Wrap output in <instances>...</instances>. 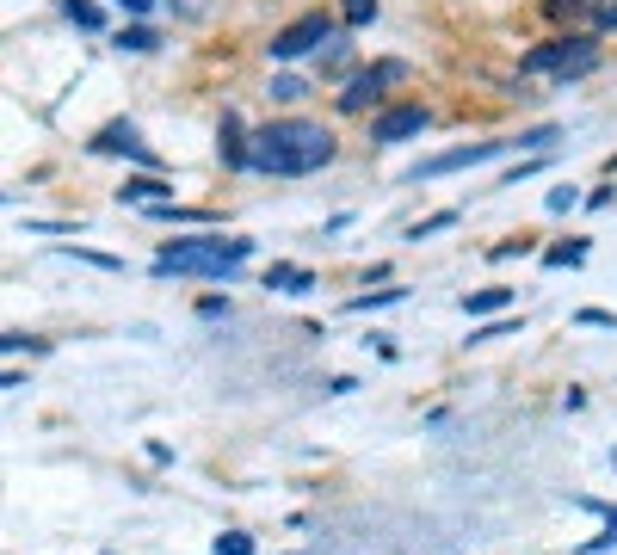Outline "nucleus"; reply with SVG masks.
<instances>
[{"instance_id":"obj_7","label":"nucleus","mask_w":617,"mask_h":555,"mask_svg":"<svg viewBox=\"0 0 617 555\" xmlns=\"http://www.w3.org/2000/svg\"><path fill=\"white\" fill-rule=\"evenodd\" d=\"M432 124V111L420 105V99H408V105H383L377 118H371V142L377 148H395V142H414L420 130Z\"/></svg>"},{"instance_id":"obj_14","label":"nucleus","mask_w":617,"mask_h":555,"mask_svg":"<svg viewBox=\"0 0 617 555\" xmlns=\"http://www.w3.org/2000/svg\"><path fill=\"white\" fill-rule=\"evenodd\" d=\"M56 7H62L68 25H81V31H99V25H105V13L93 7V0H56Z\"/></svg>"},{"instance_id":"obj_27","label":"nucleus","mask_w":617,"mask_h":555,"mask_svg":"<svg viewBox=\"0 0 617 555\" xmlns=\"http://www.w3.org/2000/svg\"><path fill=\"white\" fill-rule=\"evenodd\" d=\"M574 321H580V327H617V315H611V309H580Z\"/></svg>"},{"instance_id":"obj_30","label":"nucleus","mask_w":617,"mask_h":555,"mask_svg":"<svg viewBox=\"0 0 617 555\" xmlns=\"http://www.w3.org/2000/svg\"><path fill=\"white\" fill-rule=\"evenodd\" d=\"M124 13H155V0H118Z\"/></svg>"},{"instance_id":"obj_20","label":"nucleus","mask_w":617,"mask_h":555,"mask_svg":"<svg viewBox=\"0 0 617 555\" xmlns=\"http://www.w3.org/2000/svg\"><path fill=\"white\" fill-rule=\"evenodd\" d=\"M580 259H587V241H562L543 253V266H580Z\"/></svg>"},{"instance_id":"obj_22","label":"nucleus","mask_w":617,"mask_h":555,"mask_svg":"<svg viewBox=\"0 0 617 555\" xmlns=\"http://www.w3.org/2000/svg\"><path fill=\"white\" fill-rule=\"evenodd\" d=\"M556 136H562L556 124H537V130H519V148H531V155H543V148H550Z\"/></svg>"},{"instance_id":"obj_3","label":"nucleus","mask_w":617,"mask_h":555,"mask_svg":"<svg viewBox=\"0 0 617 555\" xmlns=\"http://www.w3.org/2000/svg\"><path fill=\"white\" fill-rule=\"evenodd\" d=\"M599 68V44L587 31H556V37H543L537 50L519 56V74H556V81H580V74H593Z\"/></svg>"},{"instance_id":"obj_10","label":"nucleus","mask_w":617,"mask_h":555,"mask_svg":"<svg viewBox=\"0 0 617 555\" xmlns=\"http://www.w3.org/2000/svg\"><path fill=\"white\" fill-rule=\"evenodd\" d=\"M118 204H142V210H149V204H173V185L161 173H136V179L118 185Z\"/></svg>"},{"instance_id":"obj_2","label":"nucleus","mask_w":617,"mask_h":555,"mask_svg":"<svg viewBox=\"0 0 617 555\" xmlns=\"http://www.w3.org/2000/svg\"><path fill=\"white\" fill-rule=\"evenodd\" d=\"M253 259V241L235 235H186V241H167L155 253V272L161 278H235Z\"/></svg>"},{"instance_id":"obj_31","label":"nucleus","mask_w":617,"mask_h":555,"mask_svg":"<svg viewBox=\"0 0 617 555\" xmlns=\"http://www.w3.org/2000/svg\"><path fill=\"white\" fill-rule=\"evenodd\" d=\"M599 25H617V0H611V7H599Z\"/></svg>"},{"instance_id":"obj_21","label":"nucleus","mask_w":617,"mask_h":555,"mask_svg":"<svg viewBox=\"0 0 617 555\" xmlns=\"http://www.w3.org/2000/svg\"><path fill=\"white\" fill-rule=\"evenodd\" d=\"M210 549H216V555H260V549H253V537H247V531H223V537H216Z\"/></svg>"},{"instance_id":"obj_28","label":"nucleus","mask_w":617,"mask_h":555,"mask_svg":"<svg viewBox=\"0 0 617 555\" xmlns=\"http://www.w3.org/2000/svg\"><path fill=\"white\" fill-rule=\"evenodd\" d=\"M0 346H7V352H44V340H31V333H7Z\"/></svg>"},{"instance_id":"obj_1","label":"nucleus","mask_w":617,"mask_h":555,"mask_svg":"<svg viewBox=\"0 0 617 555\" xmlns=\"http://www.w3.org/2000/svg\"><path fill=\"white\" fill-rule=\"evenodd\" d=\"M334 130L315 124V118H272L253 130V173H272V179H309L334 161Z\"/></svg>"},{"instance_id":"obj_5","label":"nucleus","mask_w":617,"mask_h":555,"mask_svg":"<svg viewBox=\"0 0 617 555\" xmlns=\"http://www.w3.org/2000/svg\"><path fill=\"white\" fill-rule=\"evenodd\" d=\"M408 74H414V68H408V62H395V56H389V62H371L365 74H352V81L340 87V111H352V118H358V111L383 105V93H389V87H402Z\"/></svg>"},{"instance_id":"obj_32","label":"nucleus","mask_w":617,"mask_h":555,"mask_svg":"<svg viewBox=\"0 0 617 555\" xmlns=\"http://www.w3.org/2000/svg\"><path fill=\"white\" fill-rule=\"evenodd\" d=\"M105 555H112V549H105Z\"/></svg>"},{"instance_id":"obj_25","label":"nucleus","mask_w":617,"mask_h":555,"mask_svg":"<svg viewBox=\"0 0 617 555\" xmlns=\"http://www.w3.org/2000/svg\"><path fill=\"white\" fill-rule=\"evenodd\" d=\"M605 549H617V525H605L599 537H587V543H580V555H605Z\"/></svg>"},{"instance_id":"obj_18","label":"nucleus","mask_w":617,"mask_h":555,"mask_svg":"<svg viewBox=\"0 0 617 555\" xmlns=\"http://www.w3.org/2000/svg\"><path fill=\"white\" fill-rule=\"evenodd\" d=\"M445 229H457V210H439V216L414 222V229H408V241H432V235H445Z\"/></svg>"},{"instance_id":"obj_9","label":"nucleus","mask_w":617,"mask_h":555,"mask_svg":"<svg viewBox=\"0 0 617 555\" xmlns=\"http://www.w3.org/2000/svg\"><path fill=\"white\" fill-rule=\"evenodd\" d=\"M216 155H223V167H253V130H241L235 111H223V124H216Z\"/></svg>"},{"instance_id":"obj_13","label":"nucleus","mask_w":617,"mask_h":555,"mask_svg":"<svg viewBox=\"0 0 617 555\" xmlns=\"http://www.w3.org/2000/svg\"><path fill=\"white\" fill-rule=\"evenodd\" d=\"M525 327V315H494V321H482L476 333H469V346H488V340H506V333H519Z\"/></svg>"},{"instance_id":"obj_16","label":"nucleus","mask_w":617,"mask_h":555,"mask_svg":"<svg viewBox=\"0 0 617 555\" xmlns=\"http://www.w3.org/2000/svg\"><path fill=\"white\" fill-rule=\"evenodd\" d=\"M118 50H130V56H149V50H161V37H155L149 25H130V31H118Z\"/></svg>"},{"instance_id":"obj_15","label":"nucleus","mask_w":617,"mask_h":555,"mask_svg":"<svg viewBox=\"0 0 617 555\" xmlns=\"http://www.w3.org/2000/svg\"><path fill=\"white\" fill-rule=\"evenodd\" d=\"M56 259H81V266H99V272H124L118 253H93V247H56Z\"/></svg>"},{"instance_id":"obj_6","label":"nucleus","mask_w":617,"mask_h":555,"mask_svg":"<svg viewBox=\"0 0 617 555\" xmlns=\"http://www.w3.org/2000/svg\"><path fill=\"white\" fill-rule=\"evenodd\" d=\"M500 155H519V136H494V142H463V148H445V155H426V161L414 167V179L463 173V167H482V161H500Z\"/></svg>"},{"instance_id":"obj_4","label":"nucleus","mask_w":617,"mask_h":555,"mask_svg":"<svg viewBox=\"0 0 617 555\" xmlns=\"http://www.w3.org/2000/svg\"><path fill=\"white\" fill-rule=\"evenodd\" d=\"M321 44H340V19L315 7V13H303V19H290L284 31H272L266 56H272V62H303V56H315Z\"/></svg>"},{"instance_id":"obj_11","label":"nucleus","mask_w":617,"mask_h":555,"mask_svg":"<svg viewBox=\"0 0 617 555\" xmlns=\"http://www.w3.org/2000/svg\"><path fill=\"white\" fill-rule=\"evenodd\" d=\"M506 309H513V290H506V284H488V290L463 296V315H506Z\"/></svg>"},{"instance_id":"obj_19","label":"nucleus","mask_w":617,"mask_h":555,"mask_svg":"<svg viewBox=\"0 0 617 555\" xmlns=\"http://www.w3.org/2000/svg\"><path fill=\"white\" fill-rule=\"evenodd\" d=\"M303 93H309V81H303V74H278V81H272V99H278V105H297Z\"/></svg>"},{"instance_id":"obj_26","label":"nucleus","mask_w":617,"mask_h":555,"mask_svg":"<svg viewBox=\"0 0 617 555\" xmlns=\"http://www.w3.org/2000/svg\"><path fill=\"white\" fill-rule=\"evenodd\" d=\"M513 253H531V241L513 235V241H494V247H488V259H513Z\"/></svg>"},{"instance_id":"obj_17","label":"nucleus","mask_w":617,"mask_h":555,"mask_svg":"<svg viewBox=\"0 0 617 555\" xmlns=\"http://www.w3.org/2000/svg\"><path fill=\"white\" fill-rule=\"evenodd\" d=\"M402 296H408V290H365V296H352L346 309H352V315H371V309H389V303H402Z\"/></svg>"},{"instance_id":"obj_23","label":"nucleus","mask_w":617,"mask_h":555,"mask_svg":"<svg viewBox=\"0 0 617 555\" xmlns=\"http://www.w3.org/2000/svg\"><path fill=\"white\" fill-rule=\"evenodd\" d=\"M340 19L346 25H371L377 19V0H340Z\"/></svg>"},{"instance_id":"obj_12","label":"nucleus","mask_w":617,"mask_h":555,"mask_svg":"<svg viewBox=\"0 0 617 555\" xmlns=\"http://www.w3.org/2000/svg\"><path fill=\"white\" fill-rule=\"evenodd\" d=\"M266 290L303 296V290H315V272H309V266H272V272H266Z\"/></svg>"},{"instance_id":"obj_29","label":"nucleus","mask_w":617,"mask_h":555,"mask_svg":"<svg viewBox=\"0 0 617 555\" xmlns=\"http://www.w3.org/2000/svg\"><path fill=\"white\" fill-rule=\"evenodd\" d=\"M587 0H550V19H568V13H580Z\"/></svg>"},{"instance_id":"obj_8","label":"nucleus","mask_w":617,"mask_h":555,"mask_svg":"<svg viewBox=\"0 0 617 555\" xmlns=\"http://www.w3.org/2000/svg\"><path fill=\"white\" fill-rule=\"evenodd\" d=\"M87 148H93V155H124V161H142V167H149V173L161 167V155H155V148H149V142L136 136V124H130V118H118V124H105V130H99V136H93Z\"/></svg>"},{"instance_id":"obj_24","label":"nucleus","mask_w":617,"mask_h":555,"mask_svg":"<svg viewBox=\"0 0 617 555\" xmlns=\"http://www.w3.org/2000/svg\"><path fill=\"white\" fill-rule=\"evenodd\" d=\"M543 204H550L556 216H568V210L580 204V192H574V185H556V192H550V198H543Z\"/></svg>"}]
</instances>
